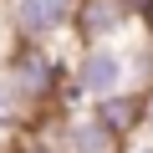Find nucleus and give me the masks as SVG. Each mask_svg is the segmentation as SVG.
<instances>
[{"label":"nucleus","mask_w":153,"mask_h":153,"mask_svg":"<svg viewBox=\"0 0 153 153\" xmlns=\"http://www.w3.org/2000/svg\"><path fill=\"white\" fill-rule=\"evenodd\" d=\"M76 10V0H10V21L26 41H41V36H56Z\"/></svg>","instance_id":"1"},{"label":"nucleus","mask_w":153,"mask_h":153,"mask_svg":"<svg viewBox=\"0 0 153 153\" xmlns=\"http://www.w3.org/2000/svg\"><path fill=\"white\" fill-rule=\"evenodd\" d=\"M76 82H82V92H92V97H107L112 87H117V56L112 51H87L82 56V71H76Z\"/></svg>","instance_id":"2"},{"label":"nucleus","mask_w":153,"mask_h":153,"mask_svg":"<svg viewBox=\"0 0 153 153\" xmlns=\"http://www.w3.org/2000/svg\"><path fill=\"white\" fill-rule=\"evenodd\" d=\"M71 138H76V153H107V138H112V133H107L102 123H82Z\"/></svg>","instance_id":"3"},{"label":"nucleus","mask_w":153,"mask_h":153,"mask_svg":"<svg viewBox=\"0 0 153 153\" xmlns=\"http://www.w3.org/2000/svg\"><path fill=\"white\" fill-rule=\"evenodd\" d=\"M87 26H92V31H112V26H123L117 0H92V5H87Z\"/></svg>","instance_id":"4"},{"label":"nucleus","mask_w":153,"mask_h":153,"mask_svg":"<svg viewBox=\"0 0 153 153\" xmlns=\"http://www.w3.org/2000/svg\"><path fill=\"white\" fill-rule=\"evenodd\" d=\"M10 128H16V97H10L5 82H0V143L10 138Z\"/></svg>","instance_id":"5"}]
</instances>
